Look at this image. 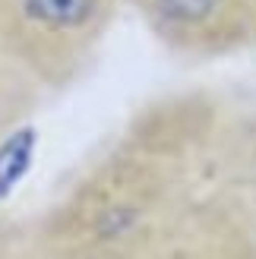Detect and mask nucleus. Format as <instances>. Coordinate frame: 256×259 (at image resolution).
<instances>
[{
    "instance_id": "2",
    "label": "nucleus",
    "mask_w": 256,
    "mask_h": 259,
    "mask_svg": "<svg viewBox=\"0 0 256 259\" xmlns=\"http://www.w3.org/2000/svg\"><path fill=\"white\" fill-rule=\"evenodd\" d=\"M158 10L171 22L196 25V22H206L215 16L222 10V0H158Z\"/></svg>"
},
{
    "instance_id": "1",
    "label": "nucleus",
    "mask_w": 256,
    "mask_h": 259,
    "mask_svg": "<svg viewBox=\"0 0 256 259\" xmlns=\"http://www.w3.org/2000/svg\"><path fill=\"white\" fill-rule=\"evenodd\" d=\"M22 10L35 22H45L51 29H70L89 19L92 0H22Z\"/></svg>"
}]
</instances>
